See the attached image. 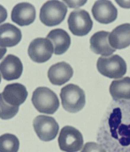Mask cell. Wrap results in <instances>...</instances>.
I'll list each match as a JSON object with an SVG mask.
<instances>
[{
	"label": "cell",
	"mask_w": 130,
	"mask_h": 152,
	"mask_svg": "<svg viewBox=\"0 0 130 152\" xmlns=\"http://www.w3.org/2000/svg\"><path fill=\"white\" fill-rule=\"evenodd\" d=\"M97 140L108 152H130V100H114L97 132Z\"/></svg>",
	"instance_id": "6da1fadb"
},
{
	"label": "cell",
	"mask_w": 130,
	"mask_h": 152,
	"mask_svg": "<svg viewBox=\"0 0 130 152\" xmlns=\"http://www.w3.org/2000/svg\"><path fill=\"white\" fill-rule=\"evenodd\" d=\"M32 102L38 112L52 115L59 109L60 102L56 94L50 88L39 87L33 91Z\"/></svg>",
	"instance_id": "7a4b0ae2"
},
{
	"label": "cell",
	"mask_w": 130,
	"mask_h": 152,
	"mask_svg": "<svg viewBox=\"0 0 130 152\" xmlns=\"http://www.w3.org/2000/svg\"><path fill=\"white\" fill-rule=\"evenodd\" d=\"M60 97L63 108L69 113H76L85 106L84 91L74 84L69 83L62 88Z\"/></svg>",
	"instance_id": "3957f363"
},
{
	"label": "cell",
	"mask_w": 130,
	"mask_h": 152,
	"mask_svg": "<svg viewBox=\"0 0 130 152\" xmlns=\"http://www.w3.org/2000/svg\"><path fill=\"white\" fill-rule=\"evenodd\" d=\"M67 12V7L63 2L48 1L41 8L40 20L46 26H55L64 20Z\"/></svg>",
	"instance_id": "277c9868"
},
{
	"label": "cell",
	"mask_w": 130,
	"mask_h": 152,
	"mask_svg": "<svg viewBox=\"0 0 130 152\" xmlns=\"http://www.w3.org/2000/svg\"><path fill=\"white\" fill-rule=\"evenodd\" d=\"M97 70L103 76L109 78H122L127 71L126 61L118 55L107 57H99L97 64Z\"/></svg>",
	"instance_id": "5b68a950"
},
{
	"label": "cell",
	"mask_w": 130,
	"mask_h": 152,
	"mask_svg": "<svg viewBox=\"0 0 130 152\" xmlns=\"http://www.w3.org/2000/svg\"><path fill=\"white\" fill-rule=\"evenodd\" d=\"M83 136L80 132L72 126L62 128L58 138L60 150L65 152H77L83 145Z\"/></svg>",
	"instance_id": "8992f818"
},
{
	"label": "cell",
	"mask_w": 130,
	"mask_h": 152,
	"mask_svg": "<svg viewBox=\"0 0 130 152\" xmlns=\"http://www.w3.org/2000/svg\"><path fill=\"white\" fill-rule=\"evenodd\" d=\"M69 30L76 36L87 35L92 28V20L85 10L77 9L70 13L68 19Z\"/></svg>",
	"instance_id": "52a82bcc"
},
{
	"label": "cell",
	"mask_w": 130,
	"mask_h": 152,
	"mask_svg": "<svg viewBox=\"0 0 130 152\" xmlns=\"http://www.w3.org/2000/svg\"><path fill=\"white\" fill-rule=\"evenodd\" d=\"M33 126L40 140L50 142L54 140L59 130V126L53 117L39 115L33 120Z\"/></svg>",
	"instance_id": "ba28073f"
},
{
	"label": "cell",
	"mask_w": 130,
	"mask_h": 152,
	"mask_svg": "<svg viewBox=\"0 0 130 152\" xmlns=\"http://www.w3.org/2000/svg\"><path fill=\"white\" fill-rule=\"evenodd\" d=\"M53 45L47 38H37L31 41L28 46V53L33 61L43 63L52 57Z\"/></svg>",
	"instance_id": "9c48e42d"
},
{
	"label": "cell",
	"mask_w": 130,
	"mask_h": 152,
	"mask_svg": "<svg viewBox=\"0 0 130 152\" xmlns=\"http://www.w3.org/2000/svg\"><path fill=\"white\" fill-rule=\"evenodd\" d=\"M28 92L23 85L19 83L9 84L0 94V99L14 107H19L26 100Z\"/></svg>",
	"instance_id": "30bf717a"
},
{
	"label": "cell",
	"mask_w": 130,
	"mask_h": 152,
	"mask_svg": "<svg viewBox=\"0 0 130 152\" xmlns=\"http://www.w3.org/2000/svg\"><path fill=\"white\" fill-rule=\"evenodd\" d=\"M92 13L95 20L100 23L109 24L116 20L118 10L110 1H97L93 5Z\"/></svg>",
	"instance_id": "8fae6325"
},
{
	"label": "cell",
	"mask_w": 130,
	"mask_h": 152,
	"mask_svg": "<svg viewBox=\"0 0 130 152\" xmlns=\"http://www.w3.org/2000/svg\"><path fill=\"white\" fill-rule=\"evenodd\" d=\"M11 17L12 21L20 26H27L36 19V8L30 3H20L13 8Z\"/></svg>",
	"instance_id": "7c38bea8"
},
{
	"label": "cell",
	"mask_w": 130,
	"mask_h": 152,
	"mask_svg": "<svg viewBox=\"0 0 130 152\" xmlns=\"http://www.w3.org/2000/svg\"><path fill=\"white\" fill-rule=\"evenodd\" d=\"M0 70L3 78L5 80L11 81L21 77L23 68L19 58L14 55H9L1 62Z\"/></svg>",
	"instance_id": "4fadbf2b"
},
{
	"label": "cell",
	"mask_w": 130,
	"mask_h": 152,
	"mask_svg": "<svg viewBox=\"0 0 130 152\" xmlns=\"http://www.w3.org/2000/svg\"><path fill=\"white\" fill-rule=\"evenodd\" d=\"M73 75V70L66 62H57L50 66L47 76L54 85L62 86L68 82Z\"/></svg>",
	"instance_id": "5bb4252c"
},
{
	"label": "cell",
	"mask_w": 130,
	"mask_h": 152,
	"mask_svg": "<svg viewBox=\"0 0 130 152\" xmlns=\"http://www.w3.org/2000/svg\"><path fill=\"white\" fill-rule=\"evenodd\" d=\"M110 32L100 31L95 33L90 38V49L93 52L103 57H109L116 50L109 43Z\"/></svg>",
	"instance_id": "9a60e30c"
},
{
	"label": "cell",
	"mask_w": 130,
	"mask_h": 152,
	"mask_svg": "<svg viewBox=\"0 0 130 152\" xmlns=\"http://www.w3.org/2000/svg\"><path fill=\"white\" fill-rule=\"evenodd\" d=\"M109 43L115 49H122L130 45V23L120 25L110 33Z\"/></svg>",
	"instance_id": "2e32d148"
},
{
	"label": "cell",
	"mask_w": 130,
	"mask_h": 152,
	"mask_svg": "<svg viewBox=\"0 0 130 152\" xmlns=\"http://www.w3.org/2000/svg\"><path fill=\"white\" fill-rule=\"evenodd\" d=\"M21 31L20 28L9 23L1 25L0 45L1 48L12 47L21 40Z\"/></svg>",
	"instance_id": "e0dca14e"
},
{
	"label": "cell",
	"mask_w": 130,
	"mask_h": 152,
	"mask_svg": "<svg viewBox=\"0 0 130 152\" xmlns=\"http://www.w3.org/2000/svg\"><path fill=\"white\" fill-rule=\"evenodd\" d=\"M46 38L52 41L54 47V53L56 55L63 54L68 50L71 45V37L62 28H55L50 31Z\"/></svg>",
	"instance_id": "ac0fdd59"
},
{
	"label": "cell",
	"mask_w": 130,
	"mask_h": 152,
	"mask_svg": "<svg viewBox=\"0 0 130 152\" xmlns=\"http://www.w3.org/2000/svg\"><path fill=\"white\" fill-rule=\"evenodd\" d=\"M114 100L130 99V77L113 80L109 89Z\"/></svg>",
	"instance_id": "d6986e66"
},
{
	"label": "cell",
	"mask_w": 130,
	"mask_h": 152,
	"mask_svg": "<svg viewBox=\"0 0 130 152\" xmlns=\"http://www.w3.org/2000/svg\"><path fill=\"white\" fill-rule=\"evenodd\" d=\"M20 142L17 136L11 134H5L0 137V152H17Z\"/></svg>",
	"instance_id": "ffe728a7"
},
{
	"label": "cell",
	"mask_w": 130,
	"mask_h": 152,
	"mask_svg": "<svg viewBox=\"0 0 130 152\" xmlns=\"http://www.w3.org/2000/svg\"><path fill=\"white\" fill-rule=\"evenodd\" d=\"M1 100V118L7 120L14 117L19 112V107H14Z\"/></svg>",
	"instance_id": "44dd1931"
},
{
	"label": "cell",
	"mask_w": 130,
	"mask_h": 152,
	"mask_svg": "<svg viewBox=\"0 0 130 152\" xmlns=\"http://www.w3.org/2000/svg\"><path fill=\"white\" fill-rule=\"evenodd\" d=\"M81 152H107L102 145L95 142H88L85 144Z\"/></svg>",
	"instance_id": "7402d4cb"
},
{
	"label": "cell",
	"mask_w": 130,
	"mask_h": 152,
	"mask_svg": "<svg viewBox=\"0 0 130 152\" xmlns=\"http://www.w3.org/2000/svg\"><path fill=\"white\" fill-rule=\"evenodd\" d=\"M86 1H63V2L65 3L68 7L71 8H76V7H82L86 3Z\"/></svg>",
	"instance_id": "603a6c76"
},
{
	"label": "cell",
	"mask_w": 130,
	"mask_h": 152,
	"mask_svg": "<svg viewBox=\"0 0 130 152\" xmlns=\"http://www.w3.org/2000/svg\"><path fill=\"white\" fill-rule=\"evenodd\" d=\"M119 6L123 8L126 9H130V1H115Z\"/></svg>",
	"instance_id": "cb8c5ba5"
}]
</instances>
